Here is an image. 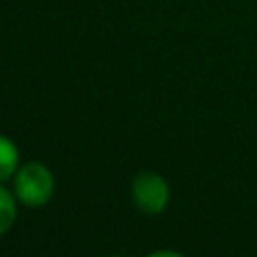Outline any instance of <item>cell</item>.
<instances>
[{"label": "cell", "mask_w": 257, "mask_h": 257, "mask_svg": "<svg viewBox=\"0 0 257 257\" xmlns=\"http://www.w3.org/2000/svg\"><path fill=\"white\" fill-rule=\"evenodd\" d=\"M16 199L27 208H41L54 192V176L43 163H25L14 176Z\"/></svg>", "instance_id": "1"}, {"label": "cell", "mask_w": 257, "mask_h": 257, "mask_svg": "<svg viewBox=\"0 0 257 257\" xmlns=\"http://www.w3.org/2000/svg\"><path fill=\"white\" fill-rule=\"evenodd\" d=\"M133 203L147 214H158L169 203V185L158 174H138L133 178Z\"/></svg>", "instance_id": "2"}, {"label": "cell", "mask_w": 257, "mask_h": 257, "mask_svg": "<svg viewBox=\"0 0 257 257\" xmlns=\"http://www.w3.org/2000/svg\"><path fill=\"white\" fill-rule=\"evenodd\" d=\"M18 172V149L9 138L0 136V183Z\"/></svg>", "instance_id": "3"}, {"label": "cell", "mask_w": 257, "mask_h": 257, "mask_svg": "<svg viewBox=\"0 0 257 257\" xmlns=\"http://www.w3.org/2000/svg\"><path fill=\"white\" fill-rule=\"evenodd\" d=\"M16 221V201L9 190L0 185V235L9 230Z\"/></svg>", "instance_id": "4"}]
</instances>
